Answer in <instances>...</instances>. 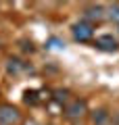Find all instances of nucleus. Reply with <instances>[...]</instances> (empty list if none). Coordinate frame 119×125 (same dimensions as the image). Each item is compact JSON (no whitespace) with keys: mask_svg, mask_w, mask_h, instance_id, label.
<instances>
[{"mask_svg":"<svg viewBox=\"0 0 119 125\" xmlns=\"http://www.w3.org/2000/svg\"><path fill=\"white\" fill-rule=\"evenodd\" d=\"M84 15H86V21L94 25V23H98V21L105 19V9H102L100 4H90V6L84 9Z\"/></svg>","mask_w":119,"mask_h":125,"instance_id":"5","label":"nucleus"},{"mask_svg":"<svg viewBox=\"0 0 119 125\" xmlns=\"http://www.w3.org/2000/svg\"><path fill=\"white\" fill-rule=\"evenodd\" d=\"M109 19L119 25V4H113V6L109 9Z\"/></svg>","mask_w":119,"mask_h":125,"instance_id":"7","label":"nucleus"},{"mask_svg":"<svg viewBox=\"0 0 119 125\" xmlns=\"http://www.w3.org/2000/svg\"><path fill=\"white\" fill-rule=\"evenodd\" d=\"M71 31H73V40L75 42H90L94 36V25L88 21H79L75 23L73 27H71Z\"/></svg>","mask_w":119,"mask_h":125,"instance_id":"2","label":"nucleus"},{"mask_svg":"<svg viewBox=\"0 0 119 125\" xmlns=\"http://www.w3.org/2000/svg\"><path fill=\"white\" fill-rule=\"evenodd\" d=\"M94 46H96L98 50H102V52H115V50H119V42L115 40L113 36H109V33L98 36L96 40H94Z\"/></svg>","mask_w":119,"mask_h":125,"instance_id":"4","label":"nucleus"},{"mask_svg":"<svg viewBox=\"0 0 119 125\" xmlns=\"http://www.w3.org/2000/svg\"><path fill=\"white\" fill-rule=\"evenodd\" d=\"M57 96H54V100H57V102H63V104H67L69 102V92H67V90H57Z\"/></svg>","mask_w":119,"mask_h":125,"instance_id":"6","label":"nucleus"},{"mask_svg":"<svg viewBox=\"0 0 119 125\" xmlns=\"http://www.w3.org/2000/svg\"><path fill=\"white\" fill-rule=\"evenodd\" d=\"M21 113L13 104H0V125H19Z\"/></svg>","mask_w":119,"mask_h":125,"instance_id":"1","label":"nucleus"},{"mask_svg":"<svg viewBox=\"0 0 119 125\" xmlns=\"http://www.w3.org/2000/svg\"><path fill=\"white\" fill-rule=\"evenodd\" d=\"M86 111H88V106H86V100H82V98H73L65 104V115L71 117V119L86 115Z\"/></svg>","mask_w":119,"mask_h":125,"instance_id":"3","label":"nucleus"}]
</instances>
